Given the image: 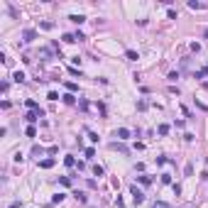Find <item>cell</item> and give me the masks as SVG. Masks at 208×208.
Returning <instances> with one entry per match:
<instances>
[{
  "instance_id": "6da1fadb",
  "label": "cell",
  "mask_w": 208,
  "mask_h": 208,
  "mask_svg": "<svg viewBox=\"0 0 208 208\" xmlns=\"http://www.w3.org/2000/svg\"><path fill=\"white\" fill-rule=\"evenodd\" d=\"M130 194H132V198H135V203H142L144 201V194L140 191L137 186H130Z\"/></svg>"
},
{
  "instance_id": "7a4b0ae2",
  "label": "cell",
  "mask_w": 208,
  "mask_h": 208,
  "mask_svg": "<svg viewBox=\"0 0 208 208\" xmlns=\"http://www.w3.org/2000/svg\"><path fill=\"white\" fill-rule=\"evenodd\" d=\"M25 118H27V123L32 125V123H37V120H39V118H42V110H32V113H27V115H25Z\"/></svg>"
},
{
  "instance_id": "3957f363",
  "label": "cell",
  "mask_w": 208,
  "mask_h": 208,
  "mask_svg": "<svg viewBox=\"0 0 208 208\" xmlns=\"http://www.w3.org/2000/svg\"><path fill=\"white\" fill-rule=\"evenodd\" d=\"M22 39H25V42H34V39H37V29H25V32H22Z\"/></svg>"
},
{
  "instance_id": "277c9868",
  "label": "cell",
  "mask_w": 208,
  "mask_h": 208,
  "mask_svg": "<svg viewBox=\"0 0 208 208\" xmlns=\"http://www.w3.org/2000/svg\"><path fill=\"white\" fill-rule=\"evenodd\" d=\"M115 137H118V140H127V137H130V130H127V127L115 130Z\"/></svg>"
},
{
  "instance_id": "5b68a950",
  "label": "cell",
  "mask_w": 208,
  "mask_h": 208,
  "mask_svg": "<svg viewBox=\"0 0 208 208\" xmlns=\"http://www.w3.org/2000/svg\"><path fill=\"white\" fill-rule=\"evenodd\" d=\"M110 147H113V149H118V152H123V154H127V147H125V144H120V142H113Z\"/></svg>"
},
{
  "instance_id": "8992f818",
  "label": "cell",
  "mask_w": 208,
  "mask_h": 208,
  "mask_svg": "<svg viewBox=\"0 0 208 208\" xmlns=\"http://www.w3.org/2000/svg\"><path fill=\"white\" fill-rule=\"evenodd\" d=\"M69 20H71V22H76V25H81V22H86V17H83V15H71Z\"/></svg>"
},
{
  "instance_id": "52a82bcc",
  "label": "cell",
  "mask_w": 208,
  "mask_h": 208,
  "mask_svg": "<svg viewBox=\"0 0 208 208\" xmlns=\"http://www.w3.org/2000/svg\"><path fill=\"white\" fill-rule=\"evenodd\" d=\"M39 166H42V169H51V166H54V159H42Z\"/></svg>"
},
{
  "instance_id": "ba28073f",
  "label": "cell",
  "mask_w": 208,
  "mask_h": 208,
  "mask_svg": "<svg viewBox=\"0 0 208 208\" xmlns=\"http://www.w3.org/2000/svg\"><path fill=\"white\" fill-rule=\"evenodd\" d=\"M188 8H191V10H203L206 5H203V3H196V0H191V3H188Z\"/></svg>"
},
{
  "instance_id": "9c48e42d",
  "label": "cell",
  "mask_w": 208,
  "mask_h": 208,
  "mask_svg": "<svg viewBox=\"0 0 208 208\" xmlns=\"http://www.w3.org/2000/svg\"><path fill=\"white\" fill-rule=\"evenodd\" d=\"M12 79H15L17 83H22V81H25V73H22V71H15V73H12Z\"/></svg>"
},
{
  "instance_id": "30bf717a",
  "label": "cell",
  "mask_w": 208,
  "mask_h": 208,
  "mask_svg": "<svg viewBox=\"0 0 208 208\" xmlns=\"http://www.w3.org/2000/svg\"><path fill=\"white\" fill-rule=\"evenodd\" d=\"M137 179H140V184H144V186L152 184V176H147V174H142V176H137Z\"/></svg>"
},
{
  "instance_id": "8fae6325",
  "label": "cell",
  "mask_w": 208,
  "mask_h": 208,
  "mask_svg": "<svg viewBox=\"0 0 208 208\" xmlns=\"http://www.w3.org/2000/svg\"><path fill=\"white\" fill-rule=\"evenodd\" d=\"M125 56H127L130 61H135V59H137V51H132V49H127V51H125Z\"/></svg>"
},
{
  "instance_id": "7c38bea8",
  "label": "cell",
  "mask_w": 208,
  "mask_h": 208,
  "mask_svg": "<svg viewBox=\"0 0 208 208\" xmlns=\"http://www.w3.org/2000/svg\"><path fill=\"white\" fill-rule=\"evenodd\" d=\"M93 174H96V176H103V166H101V164H93Z\"/></svg>"
},
{
  "instance_id": "4fadbf2b",
  "label": "cell",
  "mask_w": 208,
  "mask_h": 208,
  "mask_svg": "<svg viewBox=\"0 0 208 208\" xmlns=\"http://www.w3.org/2000/svg\"><path fill=\"white\" fill-rule=\"evenodd\" d=\"M64 103H69V105H73V103H76V98H73L71 93H66V96H64Z\"/></svg>"
},
{
  "instance_id": "5bb4252c",
  "label": "cell",
  "mask_w": 208,
  "mask_h": 208,
  "mask_svg": "<svg viewBox=\"0 0 208 208\" xmlns=\"http://www.w3.org/2000/svg\"><path fill=\"white\" fill-rule=\"evenodd\" d=\"M157 132H159V135H169V125H159Z\"/></svg>"
},
{
  "instance_id": "9a60e30c",
  "label": "cell",
  "mask_w": 208,
  "mask_h": 208,
  "mask_svg": "<svg viewBox=\"0 0 208 208\" xmlns=\"http://www.w3.org/2000/svg\"><path fill=\"white\" fill-rule=\"evenodd\" d=\"M27 108H29V110H39V105H37V101H32V98L27 101Z\"/></svg>"
},
{
  "instance_id": "2e32d148",
  "label": "cell",
  "mask_w": 208,
  "mask_h": 208,
  "mask_svg": "<svg viewBox=\"0 0 208 208\" xmlns=\"http://www.w3.org/2000/svg\"><path fill=\"white\" fill-rule=\"evenodd\" d=\"M59 184H61V186H66V188H69V186H71V179H69V176H61V179H59Z\"/></svg>"
},
{
  "instance_id": "e0dca14e",
  "label": "cell",
  "mask_w": 208,
  "mask_h": 208,
  "mask_svg": "<svg viewBox=\"0 0 208 208\" xmlns=\"http://www.w3.org/2000/svg\"><path fill=\"white\" fill-rule=\"evenodd\" d=\"M83 154H86L88 159H93V157H96V149H93V147H88V149H86V152H83Z\"/></svg>"
},
{
  "instance_id": "ac0fdd59",
  "label": "cell",
  "mask_w": 208,
  "mask_h": 208,
  "mask_svg": "<svg viewBox=\"0 0 208 208\" xmlns=\"http://www.w3.org/2000/svg\"><path fill=\"white\" fill-rule=\"evenodd\" d=\"M152 208H172V206H169V203H164V201H157Z\"/></svg>"
},
{
  "instance_id": "d6986e66",
  "label": "cell",
  "mask_w": 208,
  "mask_h": 208,
  "mask_svg": "<svg viewBox=\"0 0 208 208\" xmlns=\"http://www.w3.org/2000/svg\"><path fill=\"white\" fill-rule=\"evenodd\" d=\"M61 39H64V42H69V44H71V42H76V37H73V34H64V37H61Z\"/></svg>"
},
{
  "instance_id": "ffe728a7",
  "label": "cell",
  "mask_w": 208,
  "mask_h": 208,
  "mask_svg": "<svg viewBox=\"0 0 208 208\" xmlns=\"http://www.w3.org/2000/svg\"><path fill=\"white\" fill-rule=\"evenodd\" d=\"M47 98H49V101H59V93H56V91H49Z\"/></svg>"
},
{
  "instance_id": "44dd1931",
  "label": "cell",
  "mask_w": 208,
  "mask_h": 208,
  "mask_svg": "<svg viewBox=\"0 0 208 208\" xmlns=\"http://www.w3.org/2000/svg\"><path fill=\"white\" fill-rule=\"evenodd\" d=\"M66 88H69V93H73V91H79V86H76V83H71V81L66 83Z\"/></svg>"
},
{
  "instance_id": "7402d4cb",
  "label": "cell",
  "mask_w": 208,
  "mask_h": 208,
  "mask_svg": "<svg viewBox=\"0 0 208 208\" xmlns=\"http://www.w3.org/2000/svg\"><path fill=\"white\" fill-rule=\"evenodd\" d=\"M64 164H66V166H73V164H76V159H73V157H66Z\"/></svg>"
},
{
  "instance_id": "603a6c76",
  "label": "cell",
  "mask_w": 208,
  "mask_h": 208,
  "mask_svg": "<svg viewBox=\"0 0 208 208\" xmlns=\"http://www.w3.org/2000/svg\"><path fill=\"white\" fill-rule=\"evenodd\" d=\"M88 140H91V142H98V135H96V132H91V130H88Z\"/></svg>"
},
{
  "instance_id": "cb8c5ba5",
  "label": "cell",
  "mask_w": 208,
  "mask_h": 208,
  "mask_svg": "<svg viewBox=\"0 0 208 208\" xmlns=\"http://www.w3.org/2000/svg\"><path fill=\"white\" fill-rule=\"evenodd\" d=\"M34 135H37V130H34V127L29 125V127H27V137H34Z\"/></svg>"
},
{
  "instance_id": "d4e9b609",
  "label": "cell",
  "mask_w": 208,
  "mask_h": 208,
  "mask_svg": "<svg viewBox=\"0 0 208 208\" xmlns=\"http://www.w3.org/2000/svg\"><path fill=\"white\" fill-rule=\"evenodd\" d=\"M51 201H54V203H61V201H64V194H56V196H54Z\"/></svg>"
},
{
  "instance_id": "484cf974",
  "label": "cell",
  "mask_w": 208,
  "mask_h": 208,
  "mask_svg": "<svg viewBox=\"0 0 208 208\" xmlns=\"http://www.w3.org/2000/svg\"><path fill=\"white\" fill-rule=\"evenodd\" d=\"M162 184H172V176H169V174H162Z\"/></svg>"
},
{
  "instance_id": "4316f807",
  "label": "cell",
  "mask_w": 208,
  "mask_h": 208,
  "mask_svg": "<svg viewBox=\"0 0 208 208\" xmlns=\"http://www.w3.org/2000/svg\"><path fill=\"white\" fill-rule=\"evenodd\" d=\"M73 196H76V198H79V201H81V203H86V196H83V194H81V191H76V194H73Z\"/></svg>"
},
{
  "instance_id": "83f0119b",
  "label": "cell",
  "mask_w": 208,
  "mask_h": 208,
  "mask_svg": "<svg viewBox=\"0 0 208 208\" xmlns=\"http://www.w3.org/2000/svg\"><path fill=\"white\" fill-rule=\"evenodd\" d=\"M137 110H147V101H140L137 103Z\"/></svg>"
},
{
  "instance_id": "f1b7e54d",
  "label": "cell",
  "mask_w": 208,
  "mask_h": 208,
  "mask_svg": "<svg viewBox=\"0 0 208 208\" xmlns=\"http://www.w3.org/2000/svg\"><path fill=\"white\" fill-rule=\"evenodd\" d=\"M203 69H206V71H208V64H206V66H203Z\"/></svg>"
},
{
  "instance_id": "f546056e",
  "label": "cell",
  "mask_w": 208,
  "mask_h": 208,
  "mask_svg": "<svg viewBox=\"0 0 208 208\" xmlns=\"http://www.w3.org/2000/svg\"><path fill=\"white\" fill-rule=\"evenodd\" d=\"M206 37H208V29H206Z\"/></svg>"
},
{
  "instance_id": "4dcf8cb0",
  "label": "cell",
  "mask_w": 208,
  "mask_h": 208,
  "mask_svg": "<svg viewBox=\"0 0 208 208\" xmlns=\"http://www.w3.org/2000/svg\"><path fill=\"white\" fill-rule=\"evenodd\" d=\"M206 86H208V83H206Z\"/></svg>"
}]
</instances>
